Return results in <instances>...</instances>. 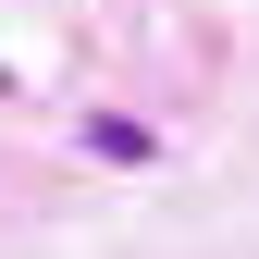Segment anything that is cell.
Segmentation results:
<instances>
[{
	"mask_svg": "<svg viewBox=\"0 0 259 259\" xmlns=\"http://www.w3.org/2000/svg\"><path fill=\"white\" fill-rule=\"evenodd\" d=\"M87 148H99V160H148V123H123V111H99V123H87Z\"/></svg>",
	"mask_w": 259,
	"mask_h": 259,
	"instance_id": "6da1fadb",
	"label": "cell"
}]
</instances>
